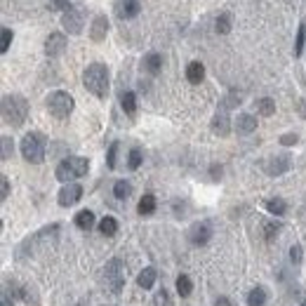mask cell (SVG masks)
<instances>
[{
    "label": "cell",
    "mask_w": 306,
    "mask_h": 306,
    "mask_svg": "<svg viewBox=\"0 0 306 306\" xmlns=\"http://www.w3.org/2000/svg\"><path fill=\"white\" fill-rule=\"evenodd\" d=\"M83 85L94 97L104 99L109 94V68H106V64H99V61L90 64L83 73Z\"/></svg>",
    "instance_id": "1"
},
{
    "label": "cell",
    "mask_w": 306,
    "mask_h": 306,
    "mask_svg": "<svg viewBox=\"0 0 306 306\" xmlns=\"http://www.w3.org/2000/svg\"><path fill=\"white\" fill-rule=\"evenodd\" d=\"M3 120L12 128H21L29 118V101H26L21 94H5L3 97Z\"/></svg>",
    "instance_id": "2"
},
{
    "label": "cell",
    "mask_w": 306,
    "mask_h": 306,
    "mask_svg": "<svg viewBox=\"0 0 306 306\" xmlns=\"http://www.w3.org/2000/svg\"><path fill=\"white\" fill-rule=\"evenodd\" d=\"M101 285L109 290L111 294H120L125 288V264L122 259H111L101 269Z\"/></svg>",
    "instance_id": "3"
},
{
    "label": "cell",
    "mask_w": 306,
    "mask_h": 306,
    "mask_svg": "<svg viewBox=\"0 0 306 306\" xmlns=\"http://www.w3.org/2000/svg\"><path fill=\"white\" fill-rule=\"evenodd\" d=\"M87 170H90V160L87 158H80V156H73V158H66L61 160L59 165H57V179L64 184H71L73 179L78 177H85Z\"/></svg>",
    "instance_id": "4"
},
{
    "label": "cell",
    "mask_w": 306,
    "mask_h": 306,
    "mask_svg": "<svg viewBox=\"0 0 306 306\" xmlns=\"http://www.w3.org/2000/svg\"><path fill=\"white\" fill-rule=\"evenodd\" d=\"M45 146H47V141H45V137L40 132H29L21 139V156H24L26 163L40 165L45 160Z\"/></svg>",
    "instance_id": "5"
},
{
    "label": "cell",
    "mask_w": 306,
    "mask_h": 306,
    "mask_svg": "<svg viewBox=\"0 0 306 306\" xmlns=\"http://www.w3.org/2000/svg\"><path fill=\"white\" fill-rule=\"evenodd\" d=\"M45 104H47V111L57 118V120H64V118H68L71 113H73L75 101H73V97H71L68 92L57 90V92H52V94L45 99Z\"/></svg>",
    "instance_id": "6"
},
{
    "label": "cell",
    "mask_w": 306,
    "mask_h": 306,
    "mask_svg": "<svg viewBox=\"0 0 306 306\" xmlns=\"http://www.w3.org/2000/svg\"><path fill=\"white\" fill-rule=\"evenodd\" d=\"M290 167H292V158H290L288 153H280V156H271V158L266 160L264 170H266L269 177H280V174H285Z\"/></svg>",
    "instance_id": "7"
},
{
    "label": "cell",
    "mask_w": 306,
    "mask_h": 306,
    "mask_svg": "<svg viewBox=\"0 0 306 306\" xmlns=\"http://www.w3.org/2000/svg\"><path fill=\"white\" fill-rule=\"evenodd\" d=\"M83 198V186L75 182L71 184H64V189L59 191V196H57V200H59L61 208H71V205H75V202Z\"/></svg>",
    "instance_id": "8"
},
{
    "label": "cell",
    "mask_w": 306,
    "mask_h": 306,
    "mask_svg": "<svg viewBox=\"0 0 306 306\" xmlns=\"http://www.w3.org/2000/svg\"><path fill=\"white\" fill-rule=\"evenodd\" d=\"M210 238H212V226H210V221H198V224H193L189 231V240L193 245H208Z\"/></svg>",
    "instance_id": "9"
},
{
    "label": "cell",
    "mask_w": 306,
    "mask_h": 306,
    "mask_svg": "<svg viewBox=\"0 0 306 306\" xmlns=\"http://www.w3.org/2000/svg\"><path fill=\"white\" fill-rule=\"evenodd\" d=\"M61 26H64L71 36H78L80 31H83V12L75 10V7H71L68 12L61 14Z\"/></svg>",
    "instance_id": "10"
},
{
    "label": "cell",
    "mask_w": 306,
    "mask_h": 306,
    "mask_svg": "<svg viewBox=\"0 0 306 306\" xmlns=\"http://www.w3.org/2000/svg\"><path fill=\"white\" fill-rule=\"evenodd\" d=\"M66 49V36L64 33H49L45 40V55L47 57H59Z\"/></svg>",
    "instance_id": "11"
},
{
    "label": "cell",
    "mask_w": 306,
    "mask_h": 306,
    "mask_svg": "<svg viewBox=\"0 0 306 306\" xmlns=\"http://www.w3.org/2000/svg\"><path fill=\"white\" fill-rule=\"evenodd\" d=\"M109 33V19L106 14H97V17L92 19V26H90V38L94 43H101Z\"/></svg>",
    "instance_id": "12"
},
{
    "label": "cell",
    "mask_w": 306,
    "mask_h": 306,
    "mask_svg": "<svg viewBox=\"0 0 306 306\" xmlns=\"http://www.w3.org/2000/svg\"><path fill=\"white\" fill-rule=\"evenodd\" d=\"M212 132L219 137H228L231 135V120H228L226 111H217L212 118Z\"/></svg>",
    "instance_id": "13"
},
{
    "label": "cell",
    "mask_w": 306,
    "mask_h": 306,
    "mask_svg": "<svg viewBox=\"0 0 306 306\" xmlns=\"http://www.w3.org/2000/svg\"><path fill=\"white\" fill-rule=\"evenodd\" d=\"M139 10H141L139 0H120L116 7V14L120 19H135L139 14Z\"/></svg>",
    "instance_id": "14"
},
{
    "label": "cell",
    "mask_w": 306,
    "mask_h": 306,
    "mask_svg": "<svg viewBox=\"0 0 306 306\" xmlns=\"http://www.w3.org/2000/svg\"><path fill=\"white\" fill-rule=\"evenodd\" d=\"M257 130V118L250 116V113H240L238 120H236V132L238 135H252Z\"/></svg>",
    "instance_id": "15"
},
{
    "label": "cell",
    "mask_w": 306,
    "mask_h": 306,
    "mask_svg": "<svg viewBox=\"0 0 306 306\" xmlns=\"http://www.w3.org/2000/svg\"><path fill=\"white\" fill-rule=\"evenodd\" d=\"M202 78H205V66H202L200 61H191L189 66H186V80H189L191 85H200Z\"/></svg>",
    "instance_id": "16"
},
{
    "label": "cell",
    "mask_w": 306,
    "mask_h": 306,
    "mask_svg": "<svg viewBox=\"0 0 306 306\" xmlns=\"http://www.w3.org/2000/svg\"><path fill=\"white\" fill-rule=\"evenodd\" d=\"M141 64H144V68H146L151 75H158L160 68H163V57H160L158 52H148V55L144 57V61H141Z\"/></svg>",
    "instance_id": "17"
},
{
    "label": "cell",
    "mask_w": 306,
    "mask_h": 306,
    "mask_svg": "<svg viewBox=\"0 0 306 306\" xmlns=\"http://www.w3.org/2000/svg\"><path fill=\"white\" fill-rule=\"evenodd\" d=\"M75 226L83 228V231H90V228L94 226V212H90V210H80V212L75 214Z\"/></svg>",
    "instance_id": "18"
},
{
    "label": "cell",
    "mask_w": 306,
    "mask_h": 306,
    "mask_svg": "<svg viewBox=\"0 0 306 306\" xmlns=\"http://www.w3.org/2000/svg\"><path fill=\"white\" fill-rule=\"evenodd\" d=\"M156 269L153 266H146V269L141 271L139 275H137V283H139V288H144V290H151L153 288V283H156Z\"/></svg>",
    "instance_id": "19"
},
{
    "label": "cell",
    "mask_w": 306,
    "mask_h": 306,
    "mask_svg": "<svg viewBox=\"0 0 306 306\" xmlns=\"http://www.w3.org/2000/svg\"><path fill=\"white\" fill-rule=\"evenodd\" d=\"M137 212H139L141 217H148V214L156 212V196H153V193H146V196L139 200V205H137Z\"/></svg>",
    "instance_id": "20"
},
{
    "label": "cell",
    "mask_w": 306,
    "mask_h": 306,
    "mask_svg": "<svg viewBox=\"0 0 306 306\" xmlns=\"http://www.w3.org/2000/svg\"><path fill=\"white\" fill-rule=\"evenodd\" d=\"M257 113L259 116H264V118H271L275 113V101L271 97H262V99H257Z\"/></svg>",
    "instance_id": "21"
},
{
    "label": "cell",
    "mask_w": 306,
    "mask_h": 306,
    "mask_svg": "<svg viewBox=\"0 0 306 306\" xmlns=\"http://www.w3.org/2000/svg\"><path fill=\"white\" fill-rule=\"evenodd\" d=\"M113 196H116L118 200H128V198L132 196V184L125 182V179H118V182L113 184Z\"/></svg>",
    "instance_id": "22"
},
{
    "label": "cell",
    "mask_w": 306,
    "mask_h": 306,
    "mask_svg": "<svg viewBox=\"0 0 306 306\" xmlns=\"http://www.w3.org/2000/svg\"><path fill=\"white\" fill-rule=\"evenodd\" d=\"M120 106L128 116H135L137 113V94L135 92H125V94L120 97Z\"/></svg>",
    "instance_id": "23"
},
{
    "label": "cell",
    "mask_w": 306,
    "mask_h": 306,
    "mask_svg": "<svg viewBox=\"0 0 306 306\" xmlns=\"http://www.w3.org/2000/svg\"><path fill=\"white\" fill-rule=\"evenodd\" d=\"M266 210L271 214H275V217H283V214L288 212V202L283 200V198H269L266 200Z\"/></svg>",
    "instance_id": "24"
},
{
    "label": "cell",
    "mask_w": 306,
    "mask_h": 306,
    "mask_svg": "<svg viewBox=\"0 0 306 306\" xmlns=\"http://www.w3.org/2000/svg\"><path fill=\"white\" fill-rule=\"evenodd\" d=\"M99 233H101V236H116L118 233V221L113 219V217H104V219L99 221Z\"/></svg>",
    "instance_id": "25"
},
{
    "label": "cell",
    "mask_w": 306,
    "mask_h": 306,
    "mask_svg": "<svg viewBox=\"0 0 306 306\" xmlns=\"http://www.w3.org/2000/svg\"><path fill=\"white\" fill-rule=\"evenodd\" d=\"M266 304V290L254 288L247 292V306H264Z\"/></svg>",
    "instance_id": "26"
},
{
    "label": "cell",
    "mask_w": 306,
    "mask_h": 306,
    "mask_svg": "<svg viewBox=\"0 0 306 306\" xmlns=\"http://www.w3.org/2000/svg\"><path fill=\"white\" fill-rule=\"evenodd\" d=\"M214 29H217V33L226 36L228 31H231V14H228V12H221L219 17H217V21H214Z\"/></svg>",
    "instance_id": "27"
},
{
    "label": "cell",
    "mask_w": 306,
    "mask_h": 306,
    "mask_svg": "<svg viewBox=\"0 0 306 306\" xmlns=\"http://www.w3.org/2000/svg\"><path fill=\"white\" fill-rule=\"evenodd\" d=\"M240 99H243V94H240V92H228L226 97L221 99L219 111H228V109H233V106H238Z\"/></svg>",
    "instance_id": "28"
},
{
    "label": "cell",
    "mask_w": 306,
    "mask_h": 306,
    "mask_svg": "<svg viewBox=\"0 0 306 306\" xmlns=\"http://www.w3.org/2000/svg\"><path fill=\"white\" fill-rule=\"evenodd\" d=\"M191 290H193V283H191V278L182 273V275L177 278V292L182 294V297H189Z\"/></svg>",
    "instance_id": "29"
},
{
    "label": "cell",
    "mask_w": 306,
    "mask_h": 306,
    "mask_svg": "<svg viewBox=\"0 0 306 306\" xmlns=\"http://www.w3.org/2000/svg\"><path fill=\"white\" fill-rule=\"evenodd\" d=\"M304 40H306V26L301 24L297 31V43H294V57H299L304 52Z\"/></svg>",
    "instance_id": "30"
},
{
    "label": "cell",
    "mask_w": 306,
    "mask_h": 306,
    "mask_svg": "<svg viewBox=\"0 0 306 306\" xmlns=\"http://www.w3.org/2000/svg\"><path fill=\"white\" fill-rule=\"evenodd\" d=\"M0 144H3V153H0V158L10 160V158H12V151H14L12 139H10V137H0Z\"/></svg>",
    "instance_id": "31"
},
{
    "label": "cell",
    "mask_w": 306,
    "mask_h": 306,
    "mask_svg": "<svg viewBox=\"0 0 306 306\" xmlns=\"http://www.w3.org/2000/svg\"><path fill=\"white\" fill-rule=\"evenodd\" d=\"M139 165H141V151H139V148H132L130 156H128V167H130V170H137Z\"/></svg>",
    "instance_id": "32"
},
{
    "label": "cell",
    "mask_w": 306,
    "mask_h": 306,
    "mask_svg": "<svg viewBox=\"0 0 306 306\" xmlns=\"http://www.w3.org/2000/svg\"><path fill=\"white\" fill-rule=\"evenodd\" d=\"M278 231H280V224H278V221H269V224H266V226H264V236H266V240H273L275 236H278Z\"/></svg>",
    "instance_id": "33"
},
{
    "label": "cell",
    "mask_w": 306,
    "mask_h": 306,
    "mask_svg": "<svg viewBox=\"0 0 306 306\" xmlns=\"http://www.w3.org/2000/svg\"><path fill=\"white\" fill-rule=\"evenodd\" d=\"M301 259H304V250H301L299 243H294L292 247H290V262H292V264H301Z\"/></svg>",
    "instance_id": "34"
},
{
    "label": "cell",
    "mask_w": 306,
    "mask_h": 306,
    "mask_svg": "<svg viewBox=\"0 0 306 306\" xmlns=\"http://www.w3.org/2000/svg\"><path fill=\"white\" fill-rule=\"evenodd\" d=\"M12 38H14L12 29H3V43H0V52H3V55L10 49V45H12Z\"/></svg>",
    "instance_id": "35"
},
{
    "label": "cell",
    "mask_w": 306,
    "mask_h": 306,
    "mask_svg": "<svg viewBox=\"0 0 306 306\" xmlns=\"http://www.w3.org/2000/svg\"><path fill=\"white\" fill-rule=\"evenodd\" d=\"M49 10H55V12H68V10H71V3H68V0H49Z\"/></svg>",
    "instance_id": "36"
},
{
    "label": "cell",
    "mask_w": 306,
    "mask_h": 306,
    "mask_svg": "<svg viewBox=\"0 0 306 306\" xmlns=\"http://www.w3.org/2000/svg\"><path fill=\"white\" fill-rule=\"evenodd\" d=\"M116 156H118V141H113L109 146V153H106V165H109L111 170L116 167Z\"/></svg>",
    "instance_id": "37"
},
{
    "label": "cell",
    "mask_w": 306,
    "mask_h": 306,
    "mask_svg": "<svg viewBox=\"0 0 306 306\" xmlns=\"http://www.w3.org/2000/svg\"><path fill=\"white\" fill-rule=\"evenodd\" d=\"M7 196H10V179L3 174L0 177V200H7Z\"/></svg>",
    "instance_id": "38"
},
{
    "label": "cell",
    "mask_w": 306,
    "mask_h": 306,
    "mask_svg": "<svg viewBox=\"0 0 306 306\" xmlns=\"http://www.w3.org/2000/svg\"><path fill=\"white\" fill-rule=\"evenodd\" d=\"M297 141H299V137L294 135V132H288V135L280 137V144H283V146H294Z\"/></svg>",
    "instance_id": "39"
},
{
    "label": "cell",
    "mask_w": 306,
    "mask_h": 306,
    "mask_svg": "<svg viewBox=\"0 0 306 306\" xmlns=\"http://www.w3.org/2000/svg\"><path fill=\"white\" fill-rule=\"evenodd\" d=\"M221 172H224V170H221V165H212V167H210V174H212V179H219Z\"/></svg>",
    "instance_id": "40"
},
{
    "label": "cell",
    "mask_w": 306,
    "mask_h": 306,
    "mask_svg": "<svg viewBox=\"0 0 306 306\" xmlns=\"http://www.w3.org/2000/svg\"><path fill=\"white\" fill-rule=\"evenodd\" d=\"M214 306H231V299H226V297H219V299L214 301Z\"/></svg>",
    "instance_id": "41"
},
{
    "label": "cell",
    "mask_w": 306,
    "mask_h": 306,
    "mask_svg": "<svg viewBox=\"0 0 306 306\" xmlns=\"http://www.w3.org/2000/svg\"><path fill=\"white\" fill-rule=\"evenodd\" d=\"M0 306H12V301H10V294H3V297H0Z\"/></svg>",
    "instance_id": "42"
},
{
    "label": "cell",
    "mask_w": 306,
    "mask_h": 306,
    "mask_svg": "<svg viewBox=\"0 0 306 306\" xmlns=\"http://www.w3.org/2000/svg\"><path fill=\"white\" fill-rule=\"evenodd\" d=\"M301 306H306V299H304V301H301Z\"/></svg>",
    "instance_id": "43"
},
{
    "label": "cell",
    "mask_w": 306,
    "mask_h": 306,
    "mask_svg": "<svg viewBox=\"0 0 306 306\" xmlns=\"http://www.w3.org/2000/svg\"><path fill=\"white\" fill-rule=\"evenodd\" d=\"M75 306H87V304H75Z\"/></svg>",
    "instance_id": "44"
},
{
    "label": "cell",
    "mask_w": 306,
    "mask_h": 306,
    "mask_svg": "<svg viewBox=\"0 0 306 306\" xmlns=\"http://www.w3.org/2000/svg\"><path fill=\"white\" fill-rule=\"evenodd\" d=\"M109 306H113V304H109Z\"/></svg>",
    "instance_id": "45"
}]
</instances>
